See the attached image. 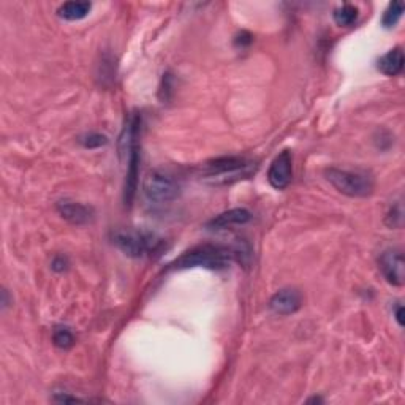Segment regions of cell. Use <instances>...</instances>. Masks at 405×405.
Returning <instances> with one entry per match:
<instances>
[{"mask_svg": "<svg viewBox=\"0 0 405 405\" xmlns=\"http://www.w3.org/2000/svg\"><path fill=\"white\" fill-rule=\"evenodd\" d=\"M67 266H68V263H67V260H65L64 257H57L54 261H52V270H54V271L62 272V271L67 270Z\"/></svg>", "mask_w": 405, "mask_h": 405, "instance_id": "ac0fdd59", "label": "cell"}, {"mask_svg": "<svg viewBox=\"0 0 405 405\" xmlns=\"http://www.w3.org/2000/svg\"><path fill=\"white\" fill-rule=\"evenodd\" d=\"M92 4L90 2H65L57 10L59 16L67 19V21H80L89 15Z\"/></svg>", "mask_w": 405, "mask_h": 405, "instance_id": "4fadbf2b", "label": "cell"}, {"mask_svg": "<svg viewBox=\"0 0 405 405\" xmlns=\"http://www.w3.org/2000/svg\"><path fill=\"white\" fill-rule=\"evenodd\" d=\"M83 146L87 149H94V147H100L103 145H107V136L100 135V133H90L86 138L81 140Z\"/></svg>", "mask_w": 405, "mask_h": 405, "instance_id": "e0dca14e", "label": "cell"}, {"mask_svg": "<svg viewBox=\"0 0 405 405\" xmlns=\"http://www.w3.org/2000/svg\"><path fill=\"white\" fill-rule=\"evenodd\" d=\"M325 176L339 192L351 198H364L374 192V179H372L370 174L364 171L328 168L325 171Z\"/></svg>", "mask_w": 405, "mask_h": 405, "instance_id": "3957f363", "label": "cell"}, {"mask_svg": "<svg viewBox=\"0 0 405 405\" xmlns=\"http://www.w3.org/2000/svg\"><path fill=\"white\" fill-rule=\"evenodd\" d=\"M138 176H140V143L132 146L128 151V165H127V178H126V187H123V201L126 206H132L136 186H138Z\"/></svg>", "mask_w": 405, "mask_h": 405, "instance_id": "9c48e42d", "label": "cell"}, {"mask_svg": "<svg viewBox=\"0 0 405 405\" xmlns=\"http://www.w3.org/2000/svg\"><path fill=\"white\" fill-rule=\"evenodd\" d=\"M250 220H252L250 211H247L244 207H236L215 215L214 219L207 222V228L209 230H228V228L231 226L246 225L247 222Z\"/></svg>", "mask_w": 405, "mask_h": 405, "instance_id": "30bf717a", "label": "cell"}, {"mask_svg": "<svg viewBox=\"0 0 405 405\" xmlns=\"http://www.w3.org/2000/svg\"><path fill=\"white\" fill-rule=\"evenodd\" d=\"M255 168H257L255 162L247 159V157H219V159L202 163L200 167V176L202 179L211 182V184L225 186L247 178L255 171Z\"/></svg>", "mask_w": 405, "mask_h": 405, "instance_id": "6da1fadb", "label": "cell"}, {"mask_svg": "<svg viewBox=\"0 0 405 405\" xmlns=\"http://www.w3.org/2000/svg\"><path fill=\"white\" fill-rule=\"evenodd\" d=\"M332 16H334V21L339 25H344V28H349V25L355 24L356 19H358V8L353 5H344V6H339V8L334 10L332 13Z\"/></svg>", "mask_w": 405, "mask_h": 405, "instance_id": "5bb4252c", "label": "cell"}, {"mask_svg": "<svg viewBox=\"0 0 405 405\" xmlns=\"http://www.w3.org/2000/svg\"><path fill=\"white\" fill-rule=\"evenodd\" d=\"M179 191V182L174 179V176L162 171V169H155V171L149 173L145 179V184H143V192H145L147 200L155 202L173 201L174 198H178Z\"/></svg>", "mask_w": 405, "mask_h": 405, "instance_id": "5b68a950", "label": "cell"}, {"mask_svg": "<svg viewBox=\"0 0 405 405\" xmlns=\"http://www.w3.org/2000/svg\"><path fill=\"white\" fill-rule=\"evenodd\" d=\"M378 267L387 279V282L394 286H402L405 280V261L404 255L397 249L385 250L378 258Z\"/></svg>", "mask_w": 405, "mask_h": 405, "instance_id": "8992f818", "label": "cell"}, {"mask_svg": "<svg viewBox=\"0 0 405 405\" xmlns=\"http://www.w3.org/2000/svg\"><path fill=\"white\" fill-rule=\"evenodd\" d=\"M113 243L127 257L143 258L157 253L163 246V241L152 233L136 230H116L113 233Z\"/></svg>", "mask_w": 405, "mask_h": 405, "instance_id": "277c9868", "label": "cell"}, {"mask_svg": "<svg viewBox=\"0 0 405 405\" xmlns=\"http://www.w3.org/2000/svg\"><path fill=\"white\" fill-rule=\"evenodd\" d=\"M238 252L224 246L205 244L182 253L171 265L174 270H188V267H206V270L219 271L225 270Z\"/></svg>", "mask_w": 405, "mask_h": 405, "instance_id": "7a4b0ae2", "label": "cell"}, {"mask_svg": "<svg viewBox=\"0 0 405 405\" xmlns=\"http://www.w3.org/2000/svg\"><path fill=\"white\" fill-rule=\"evenodd\" d=\"M377 68L387 76H396L399 75L404 68V51L402 48H394L388 51L387 54L378 59Z\"/></svg>", "mask_w": 405, "mask_h": 405, "instance_id": "7c38bea8", "label": "cell"}, {"mask_svg": "<svg viewBox=\"0 0 405 405\" xmlns=\"http://www.w3.org/2000/svg\"><path fill=\"white\" fill-rule=\"evenodd\" d=\"M402 312H404V307H402V306H399V307H397V309H396V313H394V315H396V320H397V323H399L401 326L404 325V320H402Z\"/></svg>", "mask_w": 405, "mask_h": 405, "instance_id": "44dd1931", "label": "cell"}, {"mask_svg": "<svg viewBox=\"0 0 405 405\" xmlns=\"http://www.w3.org/2000/svg\"><path fill=\"white\" fill-rule=\"evenodd\" d=\"M57 211L73 225H84L92 219V209L75 201H61L57 205Z\"/></svg>", "mask_w": 405, "mask_h": 405, "instance_id": "8fae6325", "label": "cell"}, {"mask_svg": "<svg viewBox=\"0 0 405 405\" xmlns=\"http://www.w3.org/2000/svg\"><path fill=\"white\" fill-rule=\"evenodd\" d=\"M252 42V35L250 34H247V32H243L238 38H236V44L239 47H246V44H249Z\"/></svg>", "mask_w": 405, "mask_h": 405, "instance_id": "d6986e66", "label": "cell"}, {"mask_svg": "<svg viewBox=\"0 0 405 405\" xmlns=\"http://www.w3.org/2000/svg\"><path fill=\"white\" fill-rule=\"evenodd\" d=\"M402 13H404V4L402 2H393L388 5L387 11H385L383 19H382V24L385 25L387 29L394 28V25L399 23V19L402 18Z\"/></svg>", "mask_w": 405, "mask_h": 405, "instance_id": "9a60e30c", "label": "cell"}, {"mask_svg": "<svg viewBox=\"0 0 405 405\" xmlns=\"http://www.w3.org/2000/svg\"><path fill=\"white\" fill-rule=\"evenodd\" d=\"M293 178V157L290 151H282L272 160L270 171H267V182L276 191H284L290 186Z\"/></svg>", "mask_w": 405, "mask_h": 405, "instance_id": "52a82bcc", "label": "cell"}, {"mask_svg": "<svg viewBox=\"0 0 405 405\" xmlns=\"http://www.w3.org/2000/svg\"><path fill=\"white\" fill-rule=\"evenodd\" d=\"M301 304H303L301 295H299V291L293 289H285L277 291L270 301L271 310L274 313H277V315H291V313H295L301 309Z\"/></svg>", "mask_w": 405, "mask_h": 405, "instance_id": "ba28073f", "label": "cell"}, {"mask_svg": "<svg viewBox=\"0 0 405 405\" xmlns=\"http://www.w3.org/2000/svg\"><path fill=\"white\" fill-rule=\"evenodd\" d=\"M56 401H59V402H80L81 399H78V397L67 396V394H61L59 397H56Z\"/></svg>", "mask_w": 405, "mask_h": 405, "instance_id": "ffe728a7", "label": "cell"}, {"mask_svg": "<svg viewBox=\"0 0 405 405\" xmlns=\"http://www.w3.org/2000/svg\"><path fill=\"white\" fill-rule=\"evenodd\" d=\"M52 341H54V345L59 349H70L71 345L75 344V336L73 332H71L68 328H65V326H57L52 332Z\"/></svg>", "mask_w": 405, "mask_h": 405, "instance_id": "2e32d148", "label": "cell"}]
</instances>
